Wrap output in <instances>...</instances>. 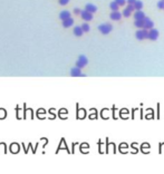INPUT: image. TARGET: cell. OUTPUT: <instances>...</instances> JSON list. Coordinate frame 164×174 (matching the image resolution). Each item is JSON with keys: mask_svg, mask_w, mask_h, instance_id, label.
I'll list each match as a JSON object with an SVG mask.
<instances>
[{"mask_svg": "<svg viewBox=\"0 0 164 174\" xmlns=\"http://www.w3.org/2000/svg\"><path fill=\"white\" fill-rule=\"evenodd\" d=\"M135 37L138 40H144L148 38V29H146V28H140L136 31V34H135Z\"/></svg>", "mask_w": 164, "mask_h": 174, "instance_id": "cell-1", "label": "cell"}, {"mask_svg": "<svg viewBox=\"0 0 164 174\" xmlns=\"http://www.w3.org/2000/svg\"><path fill=\"white\" fill-rule=\"evenodd\" d=\"M98 30H100L102 34L107 35V34H110V32L113 30V26H112L111 23H103V25L98 26Z\"/></svg>", "mask_w": 164, "mask_h": 174, "instance_id": "cell-2", "label": "cell"}, {"mask_svg": "<svg viewBox=\"0 0 164 174\" xmlns=\"http://www.w3.org/2000/svg\"><path fill=\"white\" fill-rule=\"evenodd\" d=\"M87 64H88V59H87L86 56H84V55L79 56L78 60L76 62V66H77V67H79V68H84Z\"/></svg>", "mask_w": 164, "mask_h": 174, "instance_id": "cell-3", "label": "cell"}, {"mask_svg": "<svg viewBox=\"0 0 164 174\" xmlns=\"http://www.w3.org/2000/svg\"><path fill=\"white\" fill-rule=\"evenodd\" d=\"M158 35H160V32H158L157 29H154V28H152V29L148 30V39L151 40H156L158 38Z\"/></svg>", "mask_w": 164, "mask_h": 174, "instance_id": "cell-4", "label": "cell"}, {"mask_svg": "<svg viewBox=\"0 0 164 174\" xmlns=\"http://www.w3.org/2000/svg\"><path fill=\"white\" fill-rule=\"evenodd\" d=\"M82 68H79V67H74L70 69V75H72L73 77H81V76H84V74L82 73Z\"/></svg>", "mask_w": 164, "mask_h": 174, "instance_id": "cell-5", "label": "cell"}, {"mask_svg": "<svg viewBox=\"0 0 164 174\" xmlns=\"http://www.w3.org/2000/svg\"><path fill=\"white\" fill-rule=\"evenodd\" d=\"M81 16H82V18H83V19L85 20V21H90V20L93 19V13L90 12V11H87L86 9H85V10H82Z\"/></svg>", "mask_w": 164, "mask_h": 174, "instance_id": "cell-6", "label": "cell"}, {"mask_svg": "<svg viewBox=\"0 0 164 174\" xmlns=\"http://www.w3.org/2000/svg\"><path fill=\"white\" fill-rule=\"evenodd\" d=\"M122 16H123V13H121L118 10H116V11H112V12H111V15H110L111 19H112V20H115V21L121 20Z\"/></svg>", "mask_w": 164, "mask_h": 174, "instance_id": "cell-7", "label": "cell"}, {"mask_svg": "<svg viewBox=\"0 0 164 174\" xmlns=\"http://www.w3.org/2000/svg\"><path fill=\"white\" fill-rule=\"evenodd\" d=\"M154 27V22L152 21V19H150L148 17H145L144 18V28H146V29H152Z\"/></svg>", "mask_w": 164, "mask_h": 174, "instance_id": "cell-8", "label": "cell"}, {"mask_svg": "<svg viewBox=\"0 0 164 174\" xmlns=\"http://www.w3.org/2000/svg\"><path fill=\"white\" fill-rule=\"evenodd\" d=\"M134 18L135 20H142L145 18V13L142 10H136V12L134 13Z\"/></svg>", "mask_w": 164, "mask_h": 174, "instance_id": "cell-9", "label": "cell"}, {"mask_svg": "<svg viewBox=\"0 0 164 174\" xmlns=\"http://www.w3.org/2000/svg\"><path fill=\"white\" fill-rule=\"evenodd\" d=\"M73 23H74V19H73L72 17H69V18H67V19L63 20V26L65 28H68L70 26H73Z\"/></svg>", "mask_w": 164, "mask_h": 174, "instance_id": "cell-10", "label": "cell"}, {"mask_svg": "<svg viewBox=\"0 0 164 174\" xmlns=\"http://www.w3.org/2000/svg\"><path fill=\"white\" fill-rule=\"evenodd\" d=\"M85 9H86L87 11L92 12V13H94V12L97 11V7L95 6V4H93V3H87L86 7H85Z\"/></svg>", "mask_w": 164, "mask_h": 174, "instance_id": "cell-11", "label": "cell"}, {"mask_svg": "<svg viewBox=\"0 0 164 174\" xmlns=\"http://www.w3.org/2000/svg\"><path fill=\"white\" fill-rule=\"evenodd\" d=\"M84 34V30H83V28H82V26H76L74 28V35L75 36H82Z\"/></svg>", "mask_w": 164, "mask_h": 174, "instance_id": "cell-12", "label": "cell"}, {"mask_svg": "<svg viewBox=\"0 0 164 174\" xmlns=\"http://www.w3.org/2000/svg\"><path fill=\"white\" fill-rule=\"evenodd\" d=\"M69 17H70V12L68 10H64V11H62V12L59 13V18L62 20L67 19V18H69Z\"/></svg>", "mask_w": 164, "mask_h": 174, "instance_id": "cell-13", "label": "cell"}, {"mask_svg": "<svg viewBox=\"0 0 164 174\" xmlns=\"http://www.w3.org/2000/svg\"><path fill=\"white\" fill-rule=\"evenodd\" d=\"M110 8L112 9V11H116V10H118V9H120V4L114 0V1H112L110 3Z\"/></svg>", "mask_w": 164, "mask_h": 174, "instance_id": "cell-14", "label": "cell"}, {"mask_svg": "<svg viewBox=\"0 0 164 174\" xmlns=\"http://www.w3.org/2000/svg\"><path fill=\"white\" fill-rule=\"evenodd\" d=\"M134 7H135V10H142L143 8V2L141 0H136L134 3Z\"/></svg>", "mask_w": 164, "mask_h": 174, "instance_id": "cell-15", "label": "cell"}, {"mask_svg": "<svg viewBox=\"0 0 164 174\" xmlns=\"http://www.w3.org/2000/svg\"><path fill=\"white\" fill-rule=\"evenodd\" d=\"M134 25L136 26L137 28H144V19H142V20H135Z\"/></svg>", "mask_w": 164, "mask_h": 174, "instance_id": "cell-16", "label": "cell"}, {"mask_svg": "<svg viewBox=\"0 0 164 174\" xmlns=\"http://www.w3.org/2000/svg\"><path fill=\"white\" fill-rule=\"evenodd\" d=\"M122 13H123V16H124V17H126V18H128L130 16H132V11H130L127 8H125Z\"/></svg>", "mask_w": 164, "mask_h": 174, "instance_id": "cell-17", "label": "cell"}, {"mask_svg": "<svg viewBox=\"0 0 164 174\" xmlns=\"http://www.w3.org/2000/svg\"><path fill=\"white\" fill-rule=\"evenodd\" d=\"M82 28H83L84 32H88V31L91 30V27H90V25H88V23H83V25H82Z\"/></svg>", "mask_w": 164, "mask_h": 174, "instance_id": "cell-18", "label": "cell"}, {"mask_svg": "<svg viewBox=\"0 0 164 174\" xmlns=\"http://www.w3.org/2000/svg\"><path fill=\"white\" fill-rule=\"evenodd\" d=\"M156 6H157L158 9H164V1L163 0H160V1L156 3Z\"/></svg>", "mask_w": 164, "mask_h": 174, "instance_id": "cell-19", "label": "cell"}, {"mask_svg": "<svg viewBox=\"0 0 164 174\" xmlns=\"http://www.w3.org/2000/svg\"><path fill=\"white\" fill-rule=\"evenodd\" d=\"M115 1L120 4V7H122V6H125L126 2H127V1H126V0H115Z\"/></svg>", "mask_w": 164, "mask_h": 174, "instance_id": "cell-20", "label": "cell"}, {"mask_svg": "<svg viewBox=\"0 0 164 174\" xmlns=\"http://www.w3.org/2000/svg\"><path fill=\"white\" fill-rule=\"evenodd\" d=\"M126 8H127L130 11H132V12L135 10V7H134V4H128V3H127V7H126Z\"/></svg>", "mask_w": 164, "mask_h": 174, "instance_id": "cell-21", "label": "cell"}, {"mask_svg": "<svg viewBox=\"0 0 164 174\" xmlns=\"http://www.w3.org/2000/svg\"><path fill=\"white\" fill-rule=\"evenodd\" d=\"M68 2H69V0H59V4H62V6H65Z\"/></svg>", "mask_w": 164, "mask_h": 174, "instance_id": "cell-22", "label": "cell"}, {"mask_svg": "<svg viewBox=\"0 0 164 174\" xmlns=\"http://www.w3.org/2000/svg\"><path fill=\"white\" fill-rule=\"evenodd\" d=\"M74 13H76V15H81L82 13V10L79 8H75L74 9Z\"/></svg>", "mask_w": 164, "mask_h": 174, "instance_id": "cell-23", "label": "cell"}, {"mask_svg": "<svg viewBox=\"0 0 164 174\" xmlns=\"http://www.w3.org/2000/svg\"><path fill=\"white\" fill-rule=\"evenodd\" d=\"M135 1H136V0H127V3L128 4H134Z\"/></svg>", "mask_w": 164, "mask_h": 174, "instance_id": "cell-24", "label": "cell"}, {"mask_svg": "<svg viewBox=\"0 0 164 174\" xmlns=\"http://www.w3.org/2000/svg\"><path fill=\"white\" fill-rule=\"evenodd\" d=\"M163 1H164V0H163Z\"/></svg>", "mask_w": 164, "mask_h": 174, "instance_id": "cell-25", "label": "cell"}]
</instances>
